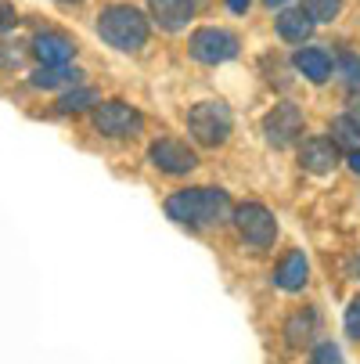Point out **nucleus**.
<instances>
[{
	"label": "nucleus",
	"mask_w": 360,
	"mask_h": 364,
	"mask_svg": "<svg viewBox=\"0 0 360 364\" xmlns=\"http://www.w3.org/2000/svg\"><path fill=\"white\" fill-rule=\"evenodd\" d=\"M166 217L187 231H205V228H220L231 224L234 217V202L224 188H209V184H198V188H180L166 198Z\"/></svg>",
	"instance_id": "nucleus-1"
},
{
	"label": "nucleus",
	"mask_w": 360,
	"mask_h": 364,
	"mask_svg": "<svg viewBox=\"0 0 360 364\" xmlns=\"http://www.w3.org/2000/svg\"><path fill=\"white\" fill-rule=\"evenodd\" d=\"M94 29L109 47L123 50V55H137L151 36V18L133 4H109L97 11Z\"/></svg>",
	"instance_id": "nucleus-2"
},
{
	"label": "nucleus",
	"mask_w": 360,
	"mask_h": 364,
	"mask_svg": "<svg viewBox=\"0 0 360 364\" xmlns=\"http://www.w3.org/2000/svg\"><path fill=\"white\" fill-rule=\"evenodd\" d=\"M231 130H234V116H231V109L224 105L220 97L198 101V105L187 109V134H191V141L202 144V148H220V144H227Z\"/></svg>",
	"instance_id": "nucleus-3"
},
{
	"label": "nucleus",
	"mask_w": 360,
	"mask_h": 364,
	"mask_svg": "<svg viewBox=\"0 0 360 364\" xmlns=\"http://www.w3.org/2000/svg\"><path fill=\"white\" fill-rule=\"evenodd\" d=\"M231 224H234L241 245H249V249H256V252L271 249V245L278 242V217L267 210L263 202H241V205H234Z\"/></svg>",
	"instance_id": "nucleus-4"
},
{
	"label": "nucleus",
	"mask_w": 360,
	"mask_h": 364,
	"mask_svg": "<svg viewBox=\"0 0 360 364\" xmlns=\"http://www.w3.org/2000/svg\"><path fill=\"white\" fill-rule=\"evenodd\" d=\"M90 123L101 137H112V141H126V137H137L144 130V116L130 105V101H97L94 112H90Z\"/></svg>",
	"instance_id": "nucleus-5"
},
{
	"label": "nucleus",
	"mask_w": 360,
	"mask_h": 364,
	"mask_svg": "<svg viewBox=\"0 0 360 364\" xmlns=\"http://www.w3.org/2000/svg\"><path fill=\"white\" fill-rule=\"evenodd\" d=\"M187 50H191V58L202 62V65H224L231 58H238V50H241V40L224 29V26H202L187 36Z\"/></svg>",
	"instance_id": "nucleus-6"
},
{
	"label": "nucleus",
	"mask_w": 360,
	"mask_h": 364,
	"mask_svg": "<svg viewBox=\"0 0 360 364\" xmlns=\"http://www.w3.org/2000/svg\"><path fill=\"white\" fill-rule=\"evenodd\" d=\"M148 163L156 166L159 173H170V177H184L198 166V151L180 141V137H159V141H151L148 148Z\"/></svg>",
	"instance_id": "nucleus-7"
},
{
	"label": "nucleus",
	"mask_w": 360,
	"mask_h": 364,
	"mask_svg": "<svg viewBox=\"0 0 360 364\" xmlns=\"http://www.w3.org/2000/svg\"><path fill=\"white\" fill-rule=\"evenodd\" d=\"M302 130H306V116H302L299 105H292V101H278V105L263 116V137L274 148L295 144L302 137Z\"/></svg>",
	"instance_id": "nucleus-8"
},
{
	"label": "nucleus",
	"mask_w": 360,
	"mask_h": 364,
	"mask_svg": "<svg viewBox=\"0 0 360 364\" xmlns=\"http://www.w3.org/2000/svg\"><path fill=\"white\" fill-rule=\"evenodd\" d=\"M339 159H342V148L332 137H321L317 134V137H306L299 144V166L306 173H332L339 166Z\"/></svg>",
	"instance_id": "nucleus-9"
},
{
	"label": "nucleus",
	"mask_w": 360,
	"mask_h": 364,
	"mask_svg": "<svg viewBox=\"0 0 360 364\" xmlns=\"http://www.w3.org/2000/svg\"><path fill=\"white\" fill-rule=\"evenodd\" d=\"M29 50L36 55L40 65H69V62L76 58V40L65 36V33H50V29H43V33L33 36Z\"/></svg>",
	"instance_id": "nucleus-10"
},
{
	"label": "nucleus",
	"mask_w": 360,
	"mask_h": 364,
	"mask_svg": "<svg viewBox=\"0 0 360 364\" xmlns=\"http://www.w3.org/2000/svg\"><path fill=\"white\" fill-rule=\"evenodd\" d=\"M148 18L166 33H180L195 18V0H148Z\"/></svg>",
	"instance_id": "nucleus-11"
},
{
	"label": "nucleus",
	"mask_w": 360,
	"mask_h": 364,
	"mask_svg": "<svg viewBox=\"0 0 360 364\" xmlns=\"http://www.w3.org/2000/svg\"><path fill=\"white\" fill-rule=\"evenodd\" d=\"M292 65L299 76H306L310 83H328L335 76V58L324 47H299L292 55Z\"/></svg>",
	"instance_id": "nucleus-12"
},
{
	"label": "nucleus",
	"mask_w": 360,
	"mask_h": 364,
	"mask_svg": "<svg viewBox=\"0 0 360 364\" xmlns=\"http://www.w3.org/2000/svg\"><path fill=\"white\" fill-rule=\"evenodd\" d=\"M306 282H310V264H306V252L302 249H288L278 267H274V285L281 292H299Z\"/></svg>",
	"instance_id": "nucleus-13"
},
{
	"label": "nucleus",
	"mask_w": 360,
	"mask_h": 364,
	"mask_svg": "<svg viewBox=\"0 0 360 364\" xmlns=\"http://www.w3.org/2000/svg\"><path fill=\"white\" fill-rule=\"evenodd\" d=\"M317 339V310L314 306H299L295 314L285 321V343L288 350H302Z\"/></svg>",
	"instance_id": "nucleus-14"
},
{
	"label": "nucleus",
	"mask_w": 360,
	"mask_h": 364,
	"mask_svg": "<svg viewBox=\"0 0 360 364\" xmlns=\"http://www.w3.org/2000/svg\"><path fill=\"white\" fill-rule=\"evenodd\" d=\"M274 26H278V36H281L285 43H306L317 22L306 15L302 8H288V11H281V15L274 18Z\"/></svg>",
	"instance_id": "nucleus-15"
},
{
	"label": "nucleus",
	"mask_w": 360,
	"mask_h": 364,
	"mask_svg": "<svg viewBox=\"0 0 360 364\" xmlns=\"http://www.w3.org/2000/svg\"><path fill=\"white\" fill-rule=\"evenodd\" d=\"M80 69L72 65H40L33 76H29V87L36 90H55V87H80Z\"/></svg>",
	"instance_id": "nucleus-16"
},
{
	"label": "nucleus",
	"mask_w": 360,
	"mask_h": 364,
	"mask_svg": "<svg viewBox=\"0 0 360 364\" xmlns=\"http://www.w3.org/2000/svg\"><path fill=\"white\" fill-rule=\"evenodd\" d=\"M97 90H90V87H72V90H65L58 101H55V112L58 116H72V112H83V109H90V105H97Z\"/></svg>",
	"instance_id": "nucleus-17"
},
{
	"label": "nucleus",
	"mask_w": 360,
	"mask_h": 364,
	"mask_svg": "<svg viewBox=\"0 0 360 364\" xmlns=\"http://www.w3.org/2000/svg\"><path fill=\"white\" fill-rule=\"evenodd\" d=\"M328 134H332V141H335L339 148H346V151L360 148V127H356V123H353L346 112L332 119V130H328Z\"/></svg>",
	"instance_id": "nucleus-18"
},
{
	"label": "nucleus",
	"mask_w": 360,
	"mask_h": 364,
	"mask_svg": "<svg viewBox=\"0 0 360 364\" xmlns=\"http://www.w3.org/2000/svg\"><path fill=\"white\" fill-rule=\"evenodd\" d=\"M299 8L310 15L317 26L321 22H332V18H339V11H342V0H299Z\"/></svg>",
	"instance_id": "nucleus-19"
},
{
	"label": "nucleus",
	"mask_w": 360,
	"mask_h": 364,
	"mask_svg": "<svg viewBox=\"0 0 360 364\" xmlns=\"http://www.w3.org/2000/svg\"><path fill=\"white\" fill-rule=\"evenodd\" d=\"M310 364H346V360H342V350L335 343H317L310 353Z\"/></svg>",
	"instance_id": "nucleus-20"
},
{
	"label": "nucleus",
	"mask_w": 360,
	"mask_h": 364,
	"mask_svg": "<svg viewBox=\"0 0 360 364\" xmlns=\"http://www.w3.org/2000/svg\"><path fill=\"white\" fill-rule=\"evenodd\" d=\"M342 325H346V336H349L353 343H360V296H353V299H349Z\"/></svg>",
	"instance_id": "nucleus-21"
},
{
	"label": "nucleus",
	"mask_w": 360,
	"mask_h": 364,
	"mask_svg": "<svg viewBox=\"0 0 360 364\" xmlns=\"http://www.w3.org/2000/svg\"><path fill=\"white\" fill-rule=\"evenodd\" d=\"M339 69H342V80L346 83H360V62L349 55V50H342V55H339Z\"/></svg>",
	"instance_id": "nucleus-22"
},
{
	"label": "nucleus",
	"mask_w": 360,
	"mask_h": 364,
	"mask_svg": "<svg viewBox=\"0 0 360 364\" xmlns=\"http://www.w3.org/2000/svg\"><path fill=\"white\" fill-rule=\"evenodd\" d=\"M18 43H0V65L4 69H15V65H22V50H15Z\"/></svg>",
	"instance_id": "nucleus-23"
},
{
	"label": "nucleus",
	"mask_w": 360,
	"mask_h": 364,
	"mask_svg": "<svg viewBox=\"0 0 360 364\" xmlns=\"http://www.w3.org/2000/svg\"><path fill=\"white\" fill-rule=\"evenodd\" d=\"M15 26H18V11L8 4V0H0V33H8Z\"/></svg>",
	"instance_id": "nucleus-24"
},
{
	"label": "nucleus",
	"mask_w": 360,
	"mask_h": 364,
	"mask_svg": "<svg viewBox=\"0 0 360 364\" xmlns=\"http://www.w3.org/2000/svg\"><path fill=\"white\" fill-rule=\"evenodd\" d=\"M346 116H349V119H353V123L360 127V94H356V97H349V105H346Z\"/></svg>",
	"instance_id": "nucleus-25"
},
{
	"label": "nucleus",
	"mask_w": 360,
	"mask_h": 364,
	"mask_svg": "<svg viewBox=\"0 0 360 364\" xmlns=\"http://www.w3.org/2000/svg\"><path fill=\"white\" fill-rule=\"evenodd\" d=\"M227 8H231L234 15H245V11L252 8V0H227Z\"/></svg>",
	"instance_id": "nucleus-26"
},
{
	"label": "nucleus",
	"mask_w": 360,
	"mask_h": 364,
	"mask_svg": "<svg viewBox=\"0 0 360 364\" xmlns=\"http://www.w3.org/2000/svg\"><path fill=\"white\" fill-rule=\"evenodd\" d=\"M349 170L360 177V148H353V151H349Z\"/></svg>",
	"instance_id": "nucleus-27"
},
{
	"label": "nucleus",
	"mask_w": 360,
	"mask_h": 364,
	"mask_svg": "<svg viewBox=\"0 0 360 364\" xmlns=\"http://www.w3.org/2000/svg\"><path fill=\"white\" fill-rule=\"evenodd\" d=\"M263 4H267V8H285L288 0H263Z\"/></svg>",
	"instance_id": "nucleus-28"
},
{
	"label": "nucleus",
	"mask_w": 360,
	"mask_h": 364,
	"mask_svg": "<svg viewBox=\"0 0 360 364\" xmlns=\"http://www.w3.org/2000/svg\"><path fill=\"white\" fill-rule=\"evenodd\" d=\"M55 4H65L69 8V4H83V0H55Z\"/></svg>",
	"instance_id": "nucleus-29"
}]
</instances>
